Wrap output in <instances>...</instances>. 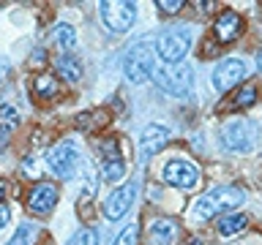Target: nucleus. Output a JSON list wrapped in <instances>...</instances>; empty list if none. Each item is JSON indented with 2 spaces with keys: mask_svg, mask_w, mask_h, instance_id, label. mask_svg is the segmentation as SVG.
<instances>
[{
  "mask_svg": "<svg viewBox=\"0 0 262 245\" xmlns=\"http://www.w3.org/2000/svg\"><path fill=\"white\" fill-rule=\"evenodd\" d=\"M243 202H246L243 188L216 185V188H210L208 193H202L200 199L194 202L191 215H194L196 220H208V218H216L219 212H227V210H232V207H241Z\"/></svg>",
  "mask_w": 262,
  "mask_h": 245,
  "instance_id": "nucleus-1",
  "label": "nucleus"
},
{
  "mask_svg": "<svg viewBox=\"0 0 262 245\" xmlns=\"http://www.w3.org/2000/svg\"><path fill=\"white\" fill-rule=\"evenodd\" d=\"M126 79L131 85H142L153 77L156 71V55H153V44L150 41H137L134 46L126 52V63H123Z\"/></svg>",
  "mask_w": 262,
  "mask_h": 245,
  "instance_id": "nucleus-2",
  "label": "nucleus"
},
{
  "mask_svg": "<svg viewBox=\"0 0 262 245\" xmlns=\"http://www.w3.org/2000/svg\"><path fill=\"white\" fill-rule=\"evenodd\" d=\"M219 142L229 153H249L257 144V126L251 120H229L219 131Z\"/></svg>",
  "mask_w": 262,
  "mask_h": 245,
  "instance_id": "nucleus-3",
  "label": "nucleus"
},
{
  "mask_svg": "<svg viewBox=\"0 0 262 245\" xmlns=\"http://www.w3.org/2000/svg\"><path fill=\"white\" fill-rule=\"evenodd\" d=\"M191 49V30L178 28V30H164L156 41V55L167 65H178Z\"/></svg>",
  "mask_w": 262,
  "mask_h": 245,
  "instance_id": "nucleus-4",
  "label": "nucleus"
},
{
  "mask_svg": "<svg viewBox=\"0 0 262 245\" xmlns=\"http://www.w3.org/2000/svg\"><path fill=\"white\" fill-rule=\"evenodd\" d=\"M153 82L164 90V93H169V95H186L188 90L194 87L191 68H188V65H183V63L156 68V71H153Z\"/></svg>",
  "mask_w": 262,
  "mask_h": 245,
  "instance_id": "nucleus-5",
  "label": "nucleus"
},
{
  "mask_svg": "<svg viewBox=\"0 0 262 245\" xmlns=\"http://www.w3.org/2000/svg\"><path fill=\"white\" fill-rule=\"evenodd\" d=\"M79 147L74 142H60L57 147H52L47 155V166L49 172H52L55 177L60 180H71L74 175H77V166H79Z\"/></svg>",
  "mask_w": 262,
  "mask_h": 245,
  "instance_id": "nucleus-6",
  "label": "nucleus"
},
{
  "mask_svg": "<svg viewBox=\"0 0 262 245\" xmlns=\"http://www.w3.org/2000/svg\"><path fill=\"white\" fill-rule=\"evenodd\" d=\"M98 11H101V22L112 33L131 30V24L137 19V3H126V0H120V3H106L104 0V3L98 6Z\"/></svg>",
  "mask_w": 262,
  "mask_h": 245,
  "instance_id": "nucleus-7",
  "label": "nucleus"
},
{
  "mask_svg": "<svg viewBox=\"0 0 262 245\" xmlns=\"http://www.w3.org/2000/svg\"><path fill=\"white\" fill-rule=\"evenodd\" d=\"M161 177H164V183H169L175 188H194L200 183V169H196L194 163L183 161V158H172V161L164 163Z\"/></svg>",
  "mask_w": 262,
  "mask_h": 245,
  "instance_id": "nucleus-8",
  "label": "nucleus"
},
{
  "mask_svg": "<svg viewBox=\"0 0 262 245\" xmlns=\"http://www.w3.org/2000/svg\"><path fill=\"white\" fill-rule=\"evenodd\" d=\"M246 79V63L237 60V57H229V60H221L216 68H213V87L219 90V93H227L229 87L241 85V82Z\"/></svg>",
  "mask_w": 262,
  "mask_h": 245,
  "instance_id": "nucleus-9",
  "label": "nucleus"
},
{
  "mask_svg": "<svg viewBox=\"0 0 262 245\" xmlns=\"http://www.w3.org/2000/svg\"><path fill=\"white\" fill-rule=\"evenodd\" d=\"M126 175V163H123L120 147L115 139H106L101 144V180L104 183H118Z\"/></svg>",
  "mask_w": 262,
  "mask_h": 245,
  "instance_id": "nucleus-10",
  "label": "nucleus"
},
{
  "mask_svg": "<svg viewBox=\"0 0 262 245\" xmlns=\"http://www.w3.org/2000/svg\"><path fill=\"white\" fill-rule=\"evenodd\" d=\"M134 196H137V183H126V185L115 188V191L104 199V215L110 220L123 218L131 210V204H134Z\"/></svg>",
  "mask_w": 262,
  "mask_h": 245,
  "instance_id": "nucleus-11",
  "label": "nucleus"
},
{
  "mask_svg": "<svg viewBox=\"0 0 262 245\" xmlns=\"http://www.w3.org/2000/svg\"><path fill=\"white\" fill-rule=\"evenodd\" d=\"M241 33H243V19L235 11H224L216 19V24H213V38H216L219 44H229V41H235Z\"/></svg>",
  "mask_w": 262,
  "mask_h": 245,
  "instance_id": "nucleus-12",
  "label": "nucleus"
},
{
  "mask_svg": "<svg viewBox=\"0 0 262 245\" xmlns=\"http://www.w3.org/2000/svg\"><path fill=\"white\" fill-rule=\"evenodd\" d=\"M57 204V188L52 183H38L33 185V191L28 196V207L33 212H38V215H44V212H49Z\"/></svg>",
  "mask_w": 262,
  "mask_h": 245,
  "instance_id": "nucleus-13",
  "label": "nucleus"
},
{
  "mask_svg": "<svg viewBox=\"0 0 262 245\" xmlns=\"http://www.w3.org/2000/svg\"><path fill=\"white\" fill-rule=\"evenodd\" d=\"M169 142V128L159 126V122H150V126H145L142 136H139V144H142V155L145 158H150L156 155L159 150H164V144Z\"/></svg>",
  "mask_w": 262,
  "mask_h": 245,
  "instance_id": "nucleus-14",
  "label": "nucleus"
},
{
  "mask_svg": "<svg viewBox=\"0 0 262 245\" xmlns=\"http://www.w3.org/2000/svg\"><path fill=\"white\" fill-rule=\"evenodd\" d=\"M180 229L172 218H156L150 224V245H175Z\"/></svg>",
  "mask_w": 262,
  "mask_h": 245,
  "instance_id": "nucleus-15",
  "label": "nucleus"
},
{
  "mask_svg": "<svg viewBox=\"0 0 262 245\" xmlns=\"http://www.w3.org/2000/svg\"><path fill=\"white\" fill-rule=\"evenodd\" d=\"M55 71H57V77H63L69 82H79L82 79V63L74 55H69V52L55 57Z\"/></svg>",
  "mask_w": 262,
  "mask_h": 245,
  "instance_id": "nucleus-16",
  "label": "nucleus"
},
{
  "mask_svg": "<svg viewBox=\"0 0 262 245\" xmlns=\"http://www.w3.org/2000/svg\"><path fill=\"white\" fill-rule=\"evenodd\" d=\"M254 101H257V87H254V85H243V87L232 95V101L219 106V112H227V109H246V106H254Z\"/></svg>",
  "mask_w": 262,
  "mask_h": 245,
  "instance_id": "nucleus-17",
  "label": "nucleus"
},
{
  "mask_svg": "<svg viewBox=\"0 0 262 245\" xmlns=\"http://www.w3.org/2000/svg\"><path fill=\"white\" fill-rule=\"evenodd\" d=\"M33 93H36V98H41V101H49V98H57L60 87H57V82L52 77L41 74V77H36V82H33Z\"/></svg>",
  "mask_w": 262,
  "mask_h": 245,
  "instance_id": "nucleus-18",
  "label": "nucleus"
},
{
  "mask_svg": "<svg viewBox=\"0 0 262 245\" xmlns=\"http://www.w3.org/2000/svg\"><path fill=\"white\" fill-rule=\"evenodd\" d=\"M246 224H249V218H246L243 212H235V215H227V218L219 220V232H221V237H232V234L241 232V229H246Z\"/></svg>",
  "mask_w": 262,
  "mask_h": 245,
  "instance_id": "nucleus-19",
  "label": "nucleus"
},
{
  "mask_svg": "<svg viewBox=\"0 0 262 245\" xmlns=\"http://www.w3.org/2000/svg\"><path fill=\"white\" fill-rule=\"evenodd\" d=\"M19 126V109L11 104H3L0 106V134H8Z\"/></svg>",
  "mask_w": 262,
  "mask_h": 245,
  "instance_id": "nucleus-20",
  "label": "nucleus"
},
{
  "mask_svg": "<svg viewBox=\"0 0 262 245\" xmlns=\"http://www.w3.org/2000/svg\"><path fill=\"white\" fill-rule=\"evenodd\" d=\"M36 237H38V226L36 224H22L19 229H16V234L6 245H33Z\"/></svg>",
  "mask_w": 262,
  "mask_h": 245,
  "instance_id": "nucleus-21",
  "label": "nucleus"
},
{
  "mask_svg": "<svg viewBox=\"0 0 262 245\" xmlns=\"http://www.w3.org/2000/svg\"><path fill=\"white\" fill-rule=\"evenodd\" d=\"M55 41L63 49H74V44H77V33H74L71 24H57L55 28Z\"/></svg>",
  "mask_w": 262,
  "mask_h": 245,
  "instance_id": "nucleus-22",
  "label": "nucleus"
},
{
  "mask_svg": "<svg viewBox=\"0 0 262 245\" xmlns=\"http://www.w3.org/2000/svg\"><path fill=\"white\" fill-rule=\"evenodd\" d=\"M115 245H139V226L137 224H128L120 229L118 240H115Z\"/></svg>",
  "mask_w": 262,
  "mask_h": 245,
  "instance_id": "nucleus-23",
  "label": "nucleus"
},
{
  "mask_svg": "<svg viewBox=\"0 0 262 245\" xmlns=\"http://www.w3.org/2000/svg\"><path fill=\"white\" fill-rule=\"evenodd\" d=\"M66 245H98V237H96L93 229H79Z\"/></svg>",
  "mask_w": 262,
  "mask_h": 245,
  "instance_id": "nucleus-24",
  "label": "nucleus"
},
{
  "mask_svg": "<svg viewBox=\"0 0 262 245\" xmlns=\"http://www.w3.org/2000/svg\"><path fill=\"white\" fill-rule=\"evenodd\" d=\"M156 6H159L164 14H175V11H180V8H183V0H159Z\"/></svg>",
  "mask_w": 262,
  "mask_h": 245,
  "instance_id": "nucleus-25",
  "label": "nucleus"
},
{
  "mask_svg": "<svg viewBox=\"0 0 262 245\" xmlns=\"http://www.w3.org/2000/svg\"><path fill=\"white\" fill-rule=\"evenodd\" d=\"M8 218H11V212H8V207H3V204H0V229L8 224Z\"/></svg>",
  "mask_w": 262,
  "mask_h": 245,
  "instance_id": "nucleus-26",
  "label": "nucleus"
},
{
  "mask_svg": "<svg viewBox=\"0 0 262 245\" xmlns=\"http://www.w3.org/2000/svg\"><path fill=\"white\" fill-rule=\"evenodd\" d=\"M6 74H8V60H6V57H0V82H3Z\"/></svg>",
  "mask_w": 262,
  "mask_h": 245,
  "instance_id": "nucleus-27",
  "label": "nucleus"
},
{
  "mask_svg": "<svg viewBox=\"0 0 262 245\" xmlns=\"http://www.w3.org/2000/svg\"><path fill=\"white\" fill-rule=\"evenodd\" d=\"M3 196H6V183H0V202H3Z\"/></svg>",
  "mask_w": 262,
  "mask_h": 245,
  "instance_id": "nucleus-28",
  "label": "nucleus"
},
{
  "mask_svg": "<svg viewBox=\"0 0 262 245\" xmlns=\"http://www.w3.org/2000/svg\"><path fill=\"white\" fill-rule=\"evenodd\" d=\"M257 68L262 71V49H259V55H257Z\"/></svg>",
  "mask_w": 262,
  "mask_h": 245,
  "instance_id": "nucleus-29",
  "label": "nucleus"
},
{
  "mask_svg": "<svg viewBox=\"0 0 262 245\" xmlns=\"http://www.w3.org/2000/svg\"><path fill=\"white\" fill-rule=\"evenodd\" d=\"M188 245H202L200 240H188Z\"/></svg>",
  "mask_w": 262,
  "mask_h": 245,
  "instance_id": "nucleus-30",
  "label": "nucleus"
}]
</instances>
